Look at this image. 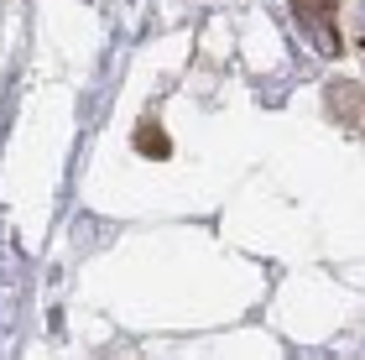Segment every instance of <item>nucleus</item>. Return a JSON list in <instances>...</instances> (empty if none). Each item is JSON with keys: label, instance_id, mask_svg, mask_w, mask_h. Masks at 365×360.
<instances>
[{"label": "nucleus", "instance_id": "nucleus-1", "mask_svg": "<svg viewBox=\"0 0 365 360\" xmlns=\"http://www.w3.org/2000/svg\"><path fill=\"white\" fill-rule=\"evenodd\" d=\"M292 11H297V21L308 26V37L324 47V53H334V37H329V11H334V0H292Z\"/></svg>", "mask_w": 365, "mask_h": 360}]
</instances>
